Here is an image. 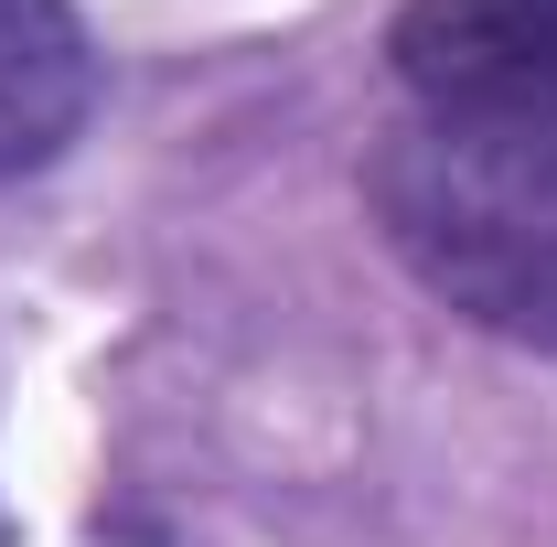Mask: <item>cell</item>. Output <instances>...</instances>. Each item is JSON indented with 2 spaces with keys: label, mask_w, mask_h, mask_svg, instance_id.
I'll return each mask as SVG.
<instances>
[{
  "label": "cell",
  "mask_w": 557,
  "mask_h": 547,
  "mask_svg": "<svg viewBox=\"0 0 557 547\" xmlns=\"http://www.w3.org/2000/svg\"><path fill=\"white\" fill-rule=\"evenodd\" d=\"M386 54H397V86L418 97V119L536 108L557 97V0H408Z\"/></svg>",
  "instance_id": "cell-2"
},
{
  "label": "cell",
  "mask_w": 557,
  "mask_h": 547,
  "mask_svg": "<svg viewBox=\"0 0 557 547\" xmlns=\"http://www.w3.org/2000/svg\"><path fill=\"white\" fill-rule=\"evenodd\" d=\"M375 215L461 323L557 354V97L408 119L375 150Z\"/></svg>",
  "instance_id": "cell-1"
},
{
  "label": "cell",
  "mask_w": 557,
  "mask_h": 547,
  "mask_svg": "<svg viewBox=\"0 0 557 547\" xmlns=\"http://www.w3.org/2000/svg\"><path fill=\"white\" fill-rule=\"evenodd\" d=\"M97 108V44L75 0H0V183L44 172Z\"/></svg>",
  "instance_id": "cell-3"
}]
</instances>
